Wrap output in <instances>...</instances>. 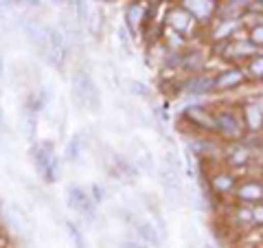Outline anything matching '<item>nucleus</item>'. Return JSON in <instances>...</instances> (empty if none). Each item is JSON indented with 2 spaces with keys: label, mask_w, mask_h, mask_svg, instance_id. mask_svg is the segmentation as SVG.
<instances>
[{
  "label": "nucleus",
  "mask_w": 263,
  "mask_h": 248,
  "mask_svg": "<svg viewBox=\"0 0 263 248\" xmlns=\"http://www.w3.org/2000/svg\"><path fill=\"white\" fill-rule=\"evenodd\" d=\"M70 94H72V104L77 108H86V110H90V112L101 110L99 88H97V84H94V79L88 75L86 70H77L75 75H72Z\"/></svg>",
  "instance_id": "obj_1"
},
{
  "label": "nucleus",
  "mask_w": 263,
  "mask_h": 248,
  "mask_svg": "<svg viewBox=\"0 0 263 248\" xmlns=\"http://www.w3.org/2000/svg\"><path fill=\"white\" fill-rule=\"evenodd\" d=\"M33 165L46 182H57L60 178V158H57L55 145L50 141L33 145Z\"/></svg>",
  "instance_id": "obj_2"
},
{
  "label": "nucleus",
  "mask_w": 263,
  "mask_h": 248,
  "mask_svg": "<svg viewBox=\"0 0 263 248\" xmlns=\"http://www.w3.org/2000/svg\"><path fill=\"white\" fill-rule=\"evenodd\" d=\"M46 38H48V64L57 70L64 68L66 60H68V51H70V42L64 35V31L55 27H46Z\"/></svg>",
  "instance_id": "obj_3"
},
{
  "label": "nucleus",
  "mask_w": 263,
  "mask_h": 248,
  "mask_svg": "<svg viewBox=\"0 0 263 248\" xmlns=\"http://www.w3.org/2000/svg\"><path fill=\"white\" fill-rule=\"evenodd\" d=\"M66 200H68V207L75 211V213L82 215V220L86 224H94L97 222V211H94V202L90 198V193H86L82 187L70 185L68 193H66Z\"/></svg>",
  "instance_id": "obj_4"
},
{
  "label": "nucleus",
  "mask_w": 263,
  "mask_h": 248,
  "mask_svg": "<svg viewBox=\"0 0 263 248\" xmlns=\"http://www.w3.org/2000/svg\"><path fill=\"white\" fill-rule=\"evenodd\" d=\"M215 123H217V132L224 138H241L244 136V116L239 110L232 108H222L219 112H215Z\"/></svg>",
  "instance_id": "obj_5"
},
{
  "label": "nucleus",
  "mask_w": 263,
  "mask_h": 248,
  "mask_svg": "<svg viewBox=\"0 0 263 248\" xmlns=\"http://www.w3.org/2000/svg\"><path fill=\"white\" fill-rule=\"evenodd\" d=\"M160 176V185H163V191H165V198L169 202V207L175 209L180 207L182 202V178H180V171L169 169V167H160L158 171Z\"/></svg>",
  "instance_id": "obj_6"
},
{
  "label": "nucleus",
  "mask_w": 263,
  "mask_h": 248,
  "mask_svg": "<svg viewBox=\"0 0 263 248\" xmlns=\"http://www.w3.org/2000/svg\"><path fill=\"white\" fill-rule=\"evenodd\" d=\"M185 119L189 123H193L195 128L204 130V132H217L215 114H211L206 108H202V106H189L185 110Z\"/></svg>",
  "instance_id": "obj_7"
},
{
  "label": "nucleus",
  "mask_w": 263,
  "mask_h": 248,
  "mask_svg": "<svg viewBox=\"0 0 263 248\" xmlns=\"http://www.w3.org/2000/svg\"><path fill=\"white\" fill-rule=\"evenodd\" d=\"M182 90L191 92V94H204L215 90V77L211 75H202V72H195L193 77H189L187 82H182Z\"/></svg>",
  "instance_id": "obj_8"
},
{
  "label": "nucleus",
  "mask_w": 263,
  "mask_h": 248,
  "mask_svg": "<svg viewBox=\"0 0 263 248\" xmlns=\"http://www.w3.org/2000/svg\"><path fill=\"white\" fill-rule=\"evenodd\" d=\"M244 82H246V75L239 68L222 70L215 77V90H230V88H235V86L244 84Z\"/></svg>",
  "instance_id": "obj_9"
},
{
  "label": "nucleus",
  "mask_w": 263,
  "mask_h": 248,
  "mask_svg": "<svg viewBox=\"0 0 263 248\" xmlns=\"http://www.w3.org/2000/svg\"><path fill=\"white\" fill-rule=\"evenodd\" d=\"M136 235H138L141 242H145L147 246H153V248H160V244H163V237H160L158 229L151 222L138 220V224H136Z\"/></svg>",
  "instance_id": "obj_10"
},
{
  "label": "nucleus",
  "mask_w": 263,
  "mask_h": 248,
  "mask_svg": "<svg viewBox=\"0 0 263 248\" xmlns=\"http://www.w3.org/2000/svg\"><path fill=\"white\" fill-rule=\"evenodd\" d=\"M235 195L241 202H261L263 200V187L254 180L244 182V185L235 187Z\"/></svg>",
  "instance_id": "obj_11"
},
{
  "label": "nucleus",
  "mask_w": 263,
  "mask_h": 248,
  "mask_svg": "<svg viewBox=\"0 0 263 248\" xmlns=\"http://www.w3.org/2000/svg\"><path fill=\"white\" fill-rule=\"evenodd\" d=\"M228 53H232V57H257L261 55V48L250 40H239V42H230V44L224 46Z\"/></svg>",
  "instance_id": "obj_12"
},
{
  "label": "nucleus",
  "mask_w": 263,
  "mask_h": 248,
  "mask_svg": "<svg viewBox=\"0 0 263 248\" xmlns=\"http://www.w3.org/2000/svg\"><path fill=\"white\" fill-rule=\"evenodd\" d=\"M185 5H187V11L200 20H206L215 13V0H187Z\"/></svg>",
  "instance_id": "obj_13"
},
{
  "label": "nucleus",
  "mask_w": 263,
  "mask_h": 248,
  "mask_svg": "<svg viewBox=\"0 0 263 248\" xmlns=\"http://www.w3.org/2000/svg\"><path fill=\"white\" fill-rule=\"evenodd\" d=\"M235 187H237V180L230 173H215V176H211V191L213 193H230L235 191Z\"/></svg>",
  "instance_id": "obj_14"
},
{
  "label": "nucleus",
  "mask_w": 263,
  "mask_h": 248,
  "mask_svg": "<svg viewBox=\"0 0 263 248\" xmlns=\"http://www.w3.org/2000/svg\"><path fill=\"white\" fill-rule=\"evenodd\" d=\"M167 22H169V27L175 29V31L187 33L189 27H191V13L185 9H171L169 16H167Z\"/></svg>",
  "instance_id": "obj_15"
},
{
  "label": "nucleus",
  "mask_w": 263,
  "mask_h": 248,
  "mask_svg": "<svg viewBox=\"0 0 263 248\" xmlns=\"http://www.w3.org/2000/svg\"><path fill=\"white\" fill-rule=\"evenodd\" d=\"M204 66V55L200 51H191V53H182L180 60V70L185 72H200Z\"/></svg>",
  "instance_id": "obj_16"
},
{
  "label": "nucleus",
  "mask_w": 263,
  "mask_h": 248,
  "mask_svg": "<svg viewBox=\"0 0 263 248\" xmlns=\"http://www.w3.org/2000/svg\"><path fill=\"white\" fill-rule=\"evenodd\" d=\"M241 116H244L246 128H250V130H259L263 126V112L254 104H246L244 110H241Z\"/></svg>",
  "instance_id": "obj_17"
},
{
  "label": "nucleus",
  "mask_w": 263,
  "mask_h": 248,
  "mask_svg": "<svg viewBox=\"0 0 263 248\" xmlns=\"http://www.w3.org/2000/svg\"><path fill=\"white\" fill-rule=\"evenodd\" d=\"M189 147H191L195 152V156H200V158H211V156L219 154V147L213 141H197V138H193V141L189 143Z\"/></svg>",
  "instance_id": "obj_18"
},
{
  "label": "nucleus",
  "mask_w": 263,
  "mask_h": 248,
  "mask_svg": "<svg viewBox=\"0 0 263 248\" xmlns=\"http://www.w3.org/2000/svg\"><path fill=\"white\" fill-rule=\"evenodd\" d=\"M248 156H250V147H246L244 141L241 143H232L230 145V150H228V158H230V163H235V165H244Z\"/></svg>",
  "instance_id": "obj_19"
},
{
  "label": "nucleus",
  "mask_w": 263,
  "mask_h": 248,
  "mask_svg": "<svg viewBox=\"0 0 263 248\" xmlns=\"http://www.w3.org/2000/svg\"><path fill=\"white\" fill-rule=\"evenodd\" d=\"M72 9H75V22L88 24L90 22V7L86 0H72Z\"/></svg>",
  "instance_id": "obj_20"
},
{
  "label": "nucleus",
  "mask_w": 263,
  "mask_h": 248,
  "mask_svg": "<svg viewBox=\"0 0 263 248\" xmlns=\"http://www.w3.org/2000/svg\"><path fill=\"white\" fill-rule=\"evenodd\" d=\"M82 145H84V136L82 134H75L68 141V145H66V156H68V160H79V152H82Z\"/></svg>",
  "instance_id": "obj_21"
},
{
  "label": "nucleus",
  "mask_w": 263,
  "mask_h": 248,
  "mask_svg": "<svg viewBox=\"0 0 263 248\" xmlns=\"http://www.w3.org/2000/svg\"><path fill=\"white\" fill-rule=\"evenodd\" d=\"M66 231H68V235H70V239H72V244H75V248H88L86 237L82 235V231L77 229L75 222H66Z\"/></svg>",
  "instance_id": "obj_22"
},
{
  "label": "nucleus",
  "mask_w": 263,
  "mask_h": 248,
  "mask_svg": "<svg viewBox=\"0 0 263 248\" xmlns=\"http://www.w3.org/2000/svg\"><path fill=\"white\" fill-rule=\"evenodd\" d=\"M250 42H254L259 48L263 46V24H254L250 29Z\"/></svg>",
  "instance_id": "obj_23"
},
{
  "label": "nucleus",
  "mask_w": 263,
  "mask_h": 248,
  "mask_svg": "<svg viewBox=\"0 0 263 248\" xmlns=\"http://www.w3.org/2000/svg\"><path fill=\"white\" fill-rule=\"evenodd\" d=\"M90 198H92L94 204H101V202H103V200H106L103 187H101V185H92V187H90Z\"/></svg>",
  "instance_id": "obj_24"
},
{
  "label": "nucleus",
  "mask_w": 263,
  "mask_h": 248,
  "mask_svg": "<svg viewBox=\"0 0 263 248\" xmlns=\"http://www.w3.org/2000/svg\"><path fill=\"white\" fill-rule=\"evenodd\" d=\"M129 88H132V92H134V94H138V97H145V99L149 97V88L143 82H132Z\"/></svg>",
  "instance_id": "obj_25"
},
{
  "label": "nucleus",
  "mask_w": 263,
  "mask_h": 248,
  "mask_svg": "<svg viewBox=\"0 0 263 248\" xmlns=\"http://www.w3.org/2000/svg\"><path fill=\"white\" fill-rule=\"evenodd\" d=\"M250 72H252L254 77H261V75H263V53L257 55V57L252 60V64H250Z\"/></svg>",
  "instance_id": "obj_26"
},
{
  "label": "nucleus",
  "mask_w": 263,
  "mask_h": 248,
  "mask_svg": "<svg viewBox=\"0 0 263 248\" xmlns=\"http://www.w3.org/2000/svg\"><path fill=\"white\" fill-rule=\"evenodd\" d=\"M129 38H132V35H127V31H125V29H121V31H119V40H121V44H123V48H125V53H127V55L132 53Z\"/></svg>",
  "instance_id": "obj_27"
},
{
  "label": "nucleus",
  "mask_w": 263,
  "mask_h": 248,
  "mask_svg": "<svg viewBox=\"0 0 263 248\" xmlns=\"http://www.w3.org/2000/svg\"><path fill=\"white\" fill-rule=\"evenodd\" d=\"M121 248H149L147 244H145V242H138V239H123V242L119 244Z\"/></svg>",
  "instance_id": "obj_28"
},
{
  "label": "nucleus",
  "mask_w": 263,
  "mask_h": 248,
  "mask_svg": "<svg viewBox=\"0 0 263 248\" xmlns=\"http://www.w3.org/2000/svg\"><path fill=\"white\" fill-rule=\"evenodd\" d=\"M252 222L254 224H263V207H259V209H252Z\"/></svg>",
  "instance_id": "obj_29"
},
{
  "label": "nucleus",
  "mask_w": 263,
  "mask_h": 248,
  "mask_svg": "<svg viewBox=\"0 0 263 248\" xmlns=\"http://www.w3.org/2000/svg\"><path fill=\"white\" fill-rule=\"evenodd\" d=\"M0 132H7V119H5L3 108H0Z\"/></svg>",
  "instance_id": "obj_30"
},
{
  "label": "nucleus",
  "mask_w": 263,
  "mask_h": 248,
  "mask_svg": "<svg viewBox=\"0 0 263 248\" xmlns=\"http://www.w3.org/2000/svg\"><path fill=\"white\" fill-rule=\"evenodd\" d=\"M252 104H254V106H257V108H259V110L263 112V94H259V97H254V99H252Z\"/></svg>",
  "instance_id": "obj_31"
},
{
  "label": "nucleus",
  "mask_w": 263,
  "mask_h": 248,
  "mask_svg": "<svg viewBox=\"0 0 263 248\" xmlns=\"http://www.w3.org/2000/svg\"><path fill=\"white\" fill-rule=\"evenodd\" d=\"M24 3H27L29 7H40V5H42V0H24Z\"/></svg>",
  "instance_id": "obj_32"
},
{
  "label": "nucleus",
  "mask_w": 263,
  "mask_h": 248,
  "mask_svg": "<svg viewBox=\"0 0 263 248\" xmlns=\"http://www.w3.org/2000/svg\"><path fill=\"white\" fill-rule=\"evenodd\" d=\"M55 5H64V3H68V0H53Z\"/></svg>",
  "instance_id": "obj_33"
},
{
  "label": "nucleus",
  "mask_w": 263,
  "mask_h": 248,
  "mask_svg": "<svg viewBox=\"0 0 263 248\" xmlns=\"http://www.w3.org/2000/svg\"><path fill=\"white\" fill-rule=\"evenodd\" d=\"M204 248H213V246H211V244H206V246H204Z\"/></svg>",
  "instance_id": "obj_34"
},
{
  "label": "nucleus",
  "mask_w": 263,
  "mask_h": 248,
  "mask_svg": "<svg viewBox=\"0 0 263 248\" xmlns=\"http://www.w3.org/2000/svg\"><path fill=\"white\" fill-rule=\"evenodd\" d=\"M189 248H195V246H189Z\"/></svg>",
  "instance_id": "obj_35"
}]
</instances>
